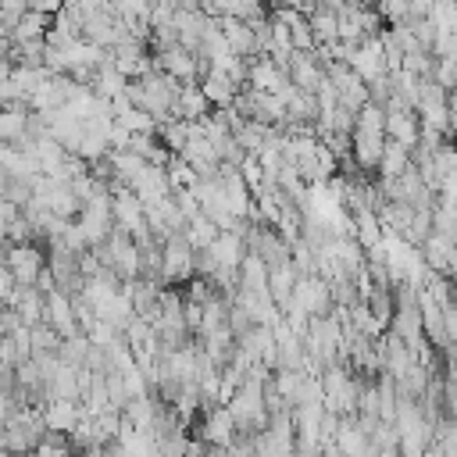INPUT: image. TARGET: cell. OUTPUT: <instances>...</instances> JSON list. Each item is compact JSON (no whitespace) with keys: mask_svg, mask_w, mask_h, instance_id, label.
<instances>
[{"mask_svg":"<svg viewBox=\"0 0 457 457\" xmlns=\"http://www.w3.org/2000/svg\"><path fill=\"white\" fill-rule=\"evenodd\" d=\"M4 268L21 282V286H39V278L46 275L50 261L43 257V250L36 243H7V257Z\"/></svg>","mask_w":457,"mask_h":457,"instance_id":"6da1fadb","label":"cell"},{"mask_svg":"<svg viewBox=\"0 0 457 457\" xmlns=\"http://www.w3.org/2000/svg\"><path fill=\"white\" fill-rule=\"evenodd\" d=\"M200 86H204V93H207V100H211L214 107H232L236 96H239V89H243V86H236L225 71H207V75L200 79Z\"/></svg>","mask_w":457,"mask_h":457,"instance_id":"8992f818","label":"cell"},{"mask_svg":"<svg viewBox=\"0 0 457 457\" xmlns=\"http://www.w3.org/2000/svg\"><path fill=\"white\" fill-rule=\"evenodd\" d=\"M346 64H350L364 82H375V79H382V75L393 71V68H389V57H386V46H382L378 36H368V39L353 43Z\"/></svg>","mask_w":457,"mask_h":457,"instance_id":"7a4b0ae2","label":"cell"},{"mask_svg":"<svg viewBox=\"0 0 457 457\" xmlns=\"http://www.w3.org/2000/svg\"><path fill=\"white\" fill-rule=\"evenodd\" d=\"M289 79H293V86L296 89H307V93H318V86L325 82V75H328V64H325V57H321V50H296L293 57H289Z\"/></svg>","mask_w":457,"mask_h":457,"instance_id":"3957f363","label":"cell"},{"mask_svg":"<svg viewBox=\"0 0 457 457\" xmlns=\"http://www.w3.org/2000/svg\"><path fill=\"white\" fill-rule=\"evenodd\" d=\"M432 54L436 57H457V32H439Z\"/></svg>","mask_w":457,"mask_h":457,"instance_id":"9c48e42d","label":"cell"},{"mask_svg":"<svg viewBox=\"0 0 457 457\" xmlns=\"http://www.w3.org/2000/svg\"><path fill=\"white\" fill-rule=\"evenodd\" d=\"M211 107L214 104L207 100V93H204L200 82H182V89L175 96V118H182V121H204L211 114Z\"/></svg>","mask_w":457,"mask_h":457,"instance_id":"277c9868","label":"cell"},{"mask_svg":"<svg viewBox=\"0 0 457 457\" xmlns=\"http://www.w3.org/2000/svg\"><path fill=\"white\" fill-rule=\"evenodd\" d=\"M307 18H311V32H314L318 50H321V46H332V43L339 39V11H332V7H318V11L307 14Z\"/></svg>","mask_w":457,"mask_h":457,"instance_id":"52a82bcc","label":"cell"},{"mask_svg":"<svg viewBox=\"0 0 457 457\" xmlns=\"http://www.w3.org/2000/svg\"><path fill=\"white\" fill-rule=\"evenodd\" d=\"M29 11H39V14H61V11H64V0H29Z\"/></svg>","mask_w":457,"mask_h":457,"instance_id":"30bf717a","label":"cell"},{"mask_svg":"<svg viewBox=\"0 0 457 457\" xmlns=\"http://www.w3.org/2000/svg\"><path fill=\"white\" fill-rule=\"evenodd\" d=\"M218 25H221V32H225L228 46H232L239 57H246V61L261 57V50H257V36H253V25H250L246 18H218Z\"/></svg>","mask_w":457,"mask_h":457,"instance_id":"5b68a950","label":"cell"},{"mask_svg":"<svg viewBox=\"0 0 457 457\" xmlns=\"http://www.w3.org/2000/svg\"><path fill=\"white\" fill-rule=\"evenodd\" d=\"M428 18L439 32H457V0H436Z\"/></svg>","mask_w":457,"mask_h":457,"instance_id":"ba28073f","label":"cell"}]
</instances>
